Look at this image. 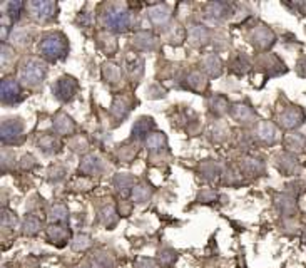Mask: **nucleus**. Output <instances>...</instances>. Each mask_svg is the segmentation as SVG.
I'll use <instances>...</instances> for the list:
<instances>
[{
	"label": "nucleus",
	"instance_id": "b1692460",
	"mask_svg": "<svg viewBox=\"0 0 306 268\" xmlns=\"http://www.w3.org/2000/svg\"><path fill=\"white\" fill-rule=\"evenodd\" d=\"M22 232L24 235H29V237H34L40 232V221L37 219L35 216H27L24 219V225H22Z\"/></svg>",
	"mask_w": 306,
	"mask_h": 268
},
{
	"label": "nucleus",
	"instance_id": "9d476101",
	"mask_svg": "<svg viewBox=\"0 0 306 268\" xmlns=\"http://www.w3.org/2000/svg\"><path fill=\"white\" fill-rule=\"evenodd\" d=\"M201 66L204 71L213 77L219 76V74L223 72V62L216 54H206V56L201 59Z\"/></svg>",
	"mask_w": 306,
	"mask_h": 268
},
{
	"label": "nucleus",
	"instance_id": "aec40b11",
	"mask_svg": "<svg viewBox=\"0 0 306 268\" xmlns=\"http://www.w3.org/2000/svg\"><path fill=\"white\" fill-rule=\"evenodd\" d=\"M146 146L149 151H159V149L166 148V136L163 132L149 134V138L146 139Z\"/></svg>",
	"mask_w": 306,
	"mask_h": 268
},
{
	"label": "nucleus",
	"instance_id": "ddd939ff",
	"mask_svg": "<svg viewBox=\"0 0 306 268\" xmlns=\"http://www.w3.org/2000/svg\"><path fill=\"white\" fill-rule=\"evenodd\" d=\"M233 117H234L236 121H239V122H246V124H249V122H253L256 114H254V111L251 109L249 106L234 104V107H233Z\"/></svg>",
	"mask_w": 306,
	"mask_h": 268
},
{
	"label": "nucleus",
	"instance_id": "4be33fe9",
	"mask_svg": "<svg viewBox=\"0 0 306 268\" xmlns=\"http://www.w3.org/2000/svg\"><path fill=\"white\" fill-rule=\"evenodd\" d=\"M226 14H228V4L214 2V4H209L208 5V17H211L214 20L223 19Z\"/></svg>",
	"mask_w": 306,
	"mask_h": 268
},
{
	"label": "nucleus",
	"instance_id": "423d86ee",
	"mask_svg": "<svg viewBox=\"0 0 306 268\" xmlns=\"http://www.w3.org/2000/svg\"><path fill=\"white\" fill-rule=\"evenodd\" d=\"M29 9L32 17L39 22H47V20L57 17V4L54 2H32L29 4Z\"/></svg>",
	"mask_w": 306,
	"mask_h": 268
},
{
	"label": "nucleus",
	"instance_id": "a211bd4d",
	"mask_svg": "<svg viewBox=\"0 0 306 268\" xmlns=\"http://www.w3.org/2000/svg\"><path fill=\"white\" fill-rule=\"evenodd\" d=\"M152 127H154V121L151 119V117H141V119L136 121V124H134L132 134H134V138L141 139L144 136H147Z\"/></svg>",
	"mask_w": 306,
	"mask_h": 268
},
{
	"label": "nucleus",
	"instance_id": "6ab92c4d",
	"mask_svg": "<svg viewBox=\"0 0 306 268\" xmlns=\"http://www.w3.org/2000/svg\"><path fill=\"white\" fill-rule=\"evenodd\" d=\"M209 39V32L204 25H192L189 30V40L194 46H201Z\"/></svg>",
	"mask_w": 306,
	"mask_h": 268
},
{
	"label": "nucleus",
	"instance_id": "7ed1b4c3",
	"mask_svg": "<svg viewBox=\"0 0 306 268\" xmlns=\"http://www.w3.org/2000/svg\"><path fill=\"white\" fill-rule=\"evenodd\" d=\"M45 76H47V66L42 61H39V59H29L22 66V71H20V77L30 87L40 84L45 79Z\"/></svg>",
	"mask_w": 306,
	"mask_h": 268
},
{
	"label": "nucleus",
	"instance_id": "5701e85b",
	"mask_svg": "<svg viewBox=\"0 0 306 268\" xmlns=\"http://www.w3.org/2000/svg\"><path fill=\"white\" fill-rule=\"evenodd\" d=\"M132 183H134V180H132V176H129V174H119V176H116V180H114V185L117 188V191L124 196L131 191Z\"/></svg>",
	"mask_w": 306,
	"mask_h": 268
},
{
	"label": "nucleus",
	"instance_id": "a878e982",
	"mask_svg": "<svg viewBox=\"0 0 306 268\" xmlns=\"http://www.w3.org/2000/svg\"><path fill=\"white\" fill-rule=\"evenodd\" d=\"M187 84H189V87L194 89V91H202V89H206V85H208L206 79H204L202 74L197 72V71L189 74V77H187Z\"/></svg>",
	"mask_w": 306,
	"mask_h": 268
},
{
	"label": "nucleus",
	"instance_id": "393cba45",
	"mask_svg": "<svg viewBox=\"0 0 306 268\" xmlns=\"http://www.w3.org/2000/svg\"><path fill=\"white\" fill-rule=\"evenodd\" d=\"M39 148L42 149L44 153H57L59 149H61V144H59V141L56 138H52V136H44L39 141Z\"/></svg>",
	"mask_w": 306,
	"mask_h": 268
},
{
	"label": "nucleus",
	"instance_id": "72a5a7b5",
	"mask_svg": "<svg viewBox=\"0 0 306 268\" xmlns=\"http://www.w3.org/2000/svg\"><path fill=\"white\" fill-rule=\"evenodd\" d=\"M137 268H156V265L152 260H141L137 263Z\"/></svg>",
	"mask_w": 306,
	"mask_h": 268
},
{
	"label": "nucleus",
	"instance_id": "f257e3e1",
	"mask_svg": "<svg viewBox=\"0 0 306 268\" xmlns=\"http://www.w3.org/2000/svg\"><path fill=\"white\" fill-rule=\"evenodd\" d=\"M39 52L49 61H62L69 54V42L67 37L61 32H49L40 39Z\"/></svg>",
	"mask_w": 306,
	"mask_h": 268
},
{
	"label": "nucleus",
	"instance_id": "cd10ccee",
	"mask_svg": "<svg viewBox=\"0 0 306 268\" xmlns=\"http://www.w3.org/2000/svg\"><path fill=\"white\" fill-rule=\"evenodd\" d=\"M67 218H69V211H67V208L64 205H56L52 208V211H50V219H52V221L64 223V221H67Z\"/></svg>",
	"mask_w": 306,
	"mask_h": 268
},
{
	"label": "nucleus",
	"instance_id": "2eb2a0df",
	"mask_svg": "<svg viewBox=\"0 0 306 268\" xmlns=\"http://www.w3.org/2000/svg\"><path fill=\"white\" fill-rule=\"evenodd\" d=\"M134 40H136V46L142 51H154L158 47V39L149 32H139Z\"/></svg>",
	"mask_w": 306,
	"mask_h": 268
},
{
	"label": "nucleus",
	"instance_id": "c756f323",
	"mask_svg": "<svg viewBox=\"0 0 306 268\" xmlns=\"http://www.w3.org/2000/svg\"><path fill=\"white\" fill-rule=\"evenodd\" d=\"M22 9H24V2H9L5 5V12L12 20H17L20 17V14H22Z\"/></svg>",
	"mask_w": 306,
	"mask_h": 268
},
{
	"label": "nucleus",
	"instance_id": "20e7f679",
	"mask_svg": "<svg viewBox=\"0 0 306 268\" xmlns=\"http://www.w3.org/2000/svg\"><path fill=\"white\" fill-rule=\"evenodd\" d=\"M52 91H54V96H56L59 101H62V103H67V101H71L74 98V94H76L77 80L74 79V77L62 76L56 84H54Z\"/></svg>",
	"mask_w": 306,
	"mask_h": 268
},
{
	"label": "nucleus",
	"instance_id": "f8f14e48",
	"mask_svg": "<svg viewBox=\"0 0 306 268\" xmlns=\"http://www.w3.org/2000/svg\"><path fill=\"white\" fill-rule=\"evenodd\" d=\"M147 17L152 24L163 25L168 22V19H169V9L166 7V5H156V7L149 9Z\"/></svg>",
	"mask_w": 306,
	"mask_h": 268
},
{
	"label": "nucleus",
	"instance_id": "0eeeda50",
	"mask_svg": "<svg viewBox=\"0 0 306 268\" xmlns=\"http://www.w3.org/2000/svg\"><path fill=\"white\" fill-rule=\"evenodd\" d=\"M22 87L15 79H5L2 82V103L14 104L22 101Z\"/></svg>",
	"mask_w": 306,
	"mask_h": 268
},
{
	"label": "nucleus",
	"instance_id": "2f4dec72",
	"mask_svg": "<svg viewBox=\"0 0 306 268\" xmlns=\"http://www.w3.org/2000/svg\"><path fill=\"white\" fill-rule=\"evenodd\" d=\"M114 214H116L114 208H112V206H107V208H104V210H102L100 219L107 225V227H109V225H114V219H112V218H114Z\"/></svg>",
	"mask_w": 306,
	"mask_h": 268
},
{
	"label": "nucleus",
	"instance_id": "412c9836",
	"mask_svg": "<svg viewBox=\"0 0 306 268\" xmlns=\"http://www.w3.org/2000/svg\"><path fill=\"white\" fill-rule=\"evenodd\" d=\"M112 114H114L117 119H124V117L129 114V111H131V106L127 104L126 98H117L114 101V104H112Z\"/></svg>",
	"mask_w": 306,
	"mask_h": 268
},
{
	"label": "nucleus",
	"instance_id": "f3484780",
	"mask_svg": "<svg viewBox=\"0 0 306 268\" xmlns=\"http://www.w3.org/2000/svg\"><path fill=\"white\" fill-rule=\"evenodd\" d=\"M102 169V163L97 156H87L80 163V173L84 174H97Z\"/></svg>",
	"mask_w": 306,
	"mask_h": 268
},
{
	"label": "nucleus",
	"instance_id": "bb28decb",
	"mask_svg": "<svg viewBox=\"0 0 306 268\" xmlns=\"http://www.w3.org/2000/svg\"><path fill=\"white\" fill-rule=\"evenodd\" d=\"M209 106H211V109L216 112L218 116L224 114V112L228 111V101L223 98V96H214V98L211 99V103H209Z\"/></svg>",
	"mask_w": 306,
	"mask_h": 268
},
{
	"label": "nucleus",
	"instance_id": "9b49d317",
	"mask_svg": "<svg viewBox=\"0 0 306 268\" xmlns=\"http://www.w3.org/2000/svg\"><path fill=\"white\" fill-rule=\"evenodd\" d=\"M258 138L266 144H275L278 141V131L270 122H261L260 129H258Z\"/></svg>",
	"mask_w": 306,
	"mask_h": 268
},
{
	"label": "nucleus",
	"instance_id": "6e6552de",
	"mask_svg": "<svg viewBox=\"0 0 306 268\" xmlns=\"http://www.w3.org/2000/svg\"><path fill=\"white\" fill-rule=\"evenodd\" d=\"M251 42H253L256 47H260V49H268V47L275 44V34H273L270 27L260 25L251 32Z\"/></svg>",
	"mask_w": 306,
	"mask_h": 268
},
{
	"label": "nucleus",
	"instance_id": "dca6fc26",
	"mask_svg": "<svg viewBox=\"0 0 306 268\" xmlns=\"http://www.w3.org/2000/svg\"><path fill=\"white\" fill-rule=\"evenodd\" d=\"M74 121L69 117L67 114H64V112H61L56 121H54V129H56L59 134H71L74 131Z\"/></svg>",
	"mask_w": 306,
	"mask_h": 268
},
{
	"label": "nucleus",
	"instance_id": "473e14b6",
	"mask_svg": "<svg viewBox=\"0 0 306 268\" xmlns=\"http://www.w3.org/2000/svg\"><path fill=\"white\" fill-rule=\"evenodd\" d=\"M89 245H90L89 237H79L76 240V243H74V250H84V248H87Z\"/></svg>",
	"mask_w": 306,
	"mask_h": 268
},
{
	"label": "nucleus",
	"instance_id": "f704fd0d",
	"mask_svg": "<svg viewBox=\"0 0 306 268\" xmlns=\"http://www.w3.org/2000/svg\"><path fill=\"white\" fill-rule=\"evenodd\" d=\"M77 268H85V266H77Z\"/></svg>",
	"mask_w": 306,
	"mask_h": 268
},
{
	"label": "nucleus",
	"instance_id": "f03ea898",
	"mask_svg": "<svg viewBox=\"0 0 306 268\" xmlns=\"http://www.w3.org/2000/svg\"><path fill=\"white\" fill-rule=\"evenodd\" d=\"M102 22L109 30L114 32H126L131 25V14L124 7L119 5H112L102 15Z\"/></svg>",
	"mask_w": 306,
	"mask_h": 268
},
{
	"label": "nucleus",
	"instance_id": "7c9ffc66",
	"mask_svg": "<svg viewBox=\"0 0 306 268\" xmlns=\"http://www.w3.org/2000/svg\"><path fill=\"white\" fill-rule=\"evenodd\" d=\"M132 195H134V200H136L137 203H142L146 201L149 196H151V190H149L147 186H136L132 190Z\"/></svg>",
	"mask_w": 306,
	"mask_h": 268
},
{
	"label": "nucleus",
	"instance_id": "4468645a",
	"mask_svg": "<svg viewBox=\"0 0 306 268\" xmlns=\"http://www.w3.org/2000/svg\"><path fill=\"white\" fill-rule=\"evenodd\" d=\"M47 235H49V240L52 241V243H57L59 246H62L69 240V235H71V232H69L66 227L52 225V227L49 228V232H47Z\"/></svg>",
	"mask_w": 306,
	"mask_h": 268
},
{
	"label": "nucleus",
	"instance_id": "c85d7f7f",
	"mask_svg": "<svg viewBox=\"0 0 306 268\" xmlns=\"http://www.w3.org/2000/svg\"><path fill=\"white\" fill-rule=\"evenodd\" d=\"M102 72H104V79L107 82H117L119 80V67L114 66V64H104V69H102Z\"/></svg>",
	"mask_w": 306,
	"mask_h": 268
},
{
	"label": "nucleus",
	"instance_id": "39448f33",
	"mask_svg": "<svg viewBox=\"0 0 306 268\" xmlns=\"http://www.w3.org/2000/svg\"><path fill=\"white\" fill-rule=\"evenodd\" d=\"M24 124L20 119H5L2 122V141L5 144H14L22 141Z\"/></svg>",
	"mask_w": 306,
	"mask_h": 268
},
{
	"label": "nucleus",
	"instance_id": "1a4fd4ad",
	"mask_svg": "<svg viewBox=\"0 0 306 268\" xmlns=\"http://www.w3.org/2000/svg\"><path fill=\"white\" fill-rule=\"evenodd\" d=\"M303 121H304V114H303L301 109H298V107H289V109H286L280 116L281 126L286 127V129H293V127H298Z\"/></svg>",
	"mask_w": 306,
	"mask_h": 268
}]
</instances>
